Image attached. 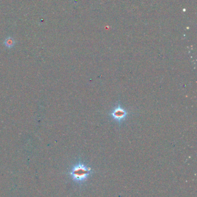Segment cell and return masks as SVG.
I'll list each match as a JSON object with an SVG mask.
<instances>
[{
    "label": "cell",
    "instance_id": "obj_3",
    "mask_svg": "<svg viewBox=\"0 0 197 197\" xmlns=\"http://www.w3.org/2000/svg\"><path fill=\"white\" fill-rule=\"evenodd\" d=\"M3 43L6 47H8L9 48H11L14 46L15 40L13 37L9 36L5 39Z\"/></svg>",
    "mask_w": 197,
    "mask_h": 197
},
{
    "label": "cell",
    "instance_id": "obj_2",
    "mask_svg": "<svg viewBox=\"0 0 197 197\" xmlns=\"http://www.w3.org/2000/svg\"><path fill=\"white\" fill-rule=\"evenodd\" d=\"M129 112L120 103H118L110 112L109 115L112 119L119 124L122 123L127 118Z\"/></svg>",
    "mask_w": 197,
    "mask_h": 197
},
{
    "label": "cell",
    "instance_id": "obj_1",
    "mask_svg": "<svg viewBox=\"0 0 197 197\" xmlns=\"http://www.w3.org/2000/svg\"><path fill=\"white\" fill-rule=\"evenodd\" d=\"M92 173L93 171L90 167L79 161L72 167L69 175L75 182L82 184L87 180Z\"/></svg>",
    "mask_w": 197,
    "mask_h": 197
}]
</instances>
